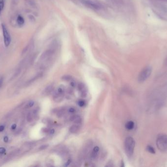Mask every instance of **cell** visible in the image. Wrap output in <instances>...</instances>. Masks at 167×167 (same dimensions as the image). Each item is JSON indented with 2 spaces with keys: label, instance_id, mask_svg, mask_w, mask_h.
Here are the masks:
<instances>
[{
  "label": "cell",
  "instance_id": "1",
  "mask_svg": "<svg viewBox=\"0 0 167 167\" xmlns=\"http://www.w3.org/2000/svg\"><path fill=\"white\" fill-rule=\"evenodd\" d=\"M135 146V142L134 139L132 137H128L126 138L125 143V150L126 153L128 157H131L134 152V150Z\"/></svg>",
  "mask_w": 167,
  "mask_h": 167
},
{
  "label": "cell",
  "instance_id": "2",
  "mask_svg": "<svg viewBox=\"0 0 167 167\" xmlns=\"http://www.w3.org/2000/svg\"><path fill=\"white\" fill-rule=\"evenodd\" d=\"M156 146L159 150L161 151H167V135L160 134L156 139Z\"/></svg>",
  "mask_w": 167,
  "mask_h": 167
},
{
  "label": "cell",
  "instance_id": "3",
  "mask_svg": "<svg viewBox=\"0 0 167 167\" xmlns=\"http://www.w3.org/2000/svg\"><path fill=\"white\" fill-rule=\"evenodd\" d=\"M152 68L150 66H147L143 69L138 76V82L140 83H142L146 80L150 76Z\"/></svg>",
  "mask_w": 167,
  "mask_h": 167
},
{
  "label": "cell",
  "instance_id": "4",
  "mask_svg": "<svg viewBox=\"0 0 167 167\" xmlns=\"http://www.w3.org/2000/svg\"><path fill=\"white\" fill-rule=\"evenodd\" d=\"M80 2L86 7L93 10H99L101 6L98 4L92 1V0H79Z\"/></svg>",
  "mask_w": 167,
  "mask_h": 167
},
{
  "label": "cell",
  "instance_id": "5",
  "mask_svg": "<svg viewBox=\"0 0 167 167\" xmlns=\"http://www.w3.org/2000/svg\"><path fill=\"white\" fill-rule=\"evenodd\" d=\"M2 30L3 33V36L4 38V43L6 47H8L11 42V38L10 34L8 31V30L7 29L6 26L4 24L2 25Z\"/></svg>",
  "mask_w": 167,
  "mask_h": 167
},
{
  "label": "cell",
  "instance_id": "6",
  "mask_svg": "<svg viewBox=\"0 0 167 167\" xmlns=\"http://www.w3.org/2000/svg\"><path fill=\"white\" fill-rule=\"evenodd\" d=\"M78 89L82 97H86L88 94V91L86 85L83 83H80L78 85Z\"/></svg>",
  "mask_w": 167,
  "mask_h": 167
},
{
  "label": "cell",
  "instance_id": "7",
  "mask_svg": "<svg viewBox=\"0 0 167 167\" xmlns=\"http://www.w3.org/2000/svg\"><path fill=\"white\" fill-rule=\"evenodd\" d=\"M70 120L71 122H72L73 123H74L75 124H80L82 121V119H81V117L78 116V115L72 116L70 118Z\"/></svg>",
  "mask_w": 167,
  "mask_h": 167
},
{
  "label": "cell",
  "instance_id": "8",
  "mask_svg": "<svg viewBox=\"0 0 167 167\" xmlns=\"http://www.w3.org/2000/svg\"><path fill=\"white\" fill-rule=\"evenodd\" d=\"M99 150H100L99 147L98 146H96L93 148L92 151V153H91V158L94 159L97 157V156L98 154Z\"/></svg>",
  "mask_w": 167,
  "mask_h": 167
},
{
  "label": "cell",
  "instance_id": "9",
  "mask_svg": "<svg viewBox=\"0 0 167 167\" xmlns=\"http://www.w3.org/2000/svg\"><path fill=\"white\" fill-rule=\"evenodd\" d=\"M54 86L53 85H50L48 86H47L44 90L43 92V94L44 95H47L49 94L53 90Z\"/></svg>",
  "mask_w": 167,
  "mask_h": 167
},
{
  "label": "cell",
  "instance_id": "10",
  "mask_svg": "<svg viewBox=\"0 0 167 167\" xmlns=\"http://www.w3.org/2000/svg\"><path fill=\"white\" fill-rule=\"evenodd\" d=\"M43 76V73H40L38 74H37L36 76H35V77H34L33 78H32L31 79H30L29 80H28L27 82H26V85H29L31 83H32V82H33L34 81H35V80H36L37 79H39L40 78H41L42 76Z\"/></svg>",
  "mask_w": 167,
  "mask_h": 167
},
{
  "label": "cell",
  "instance_id": "11",
  "mask_svg": "<svg viewBox=\"0 0 167 167\" xmlns=\"http://www.w3.org/2000/svg\"><path fill=\"white\" fill-rule=\"evenodd\" d=\"M79 127L77 125H74L72 126L70 128V131L72 133H76L79 130Z\"/></svg>",
  "mask_w": 167,
  "mask_h": 167
},
{
  "label": "cell",
  "instance_id": "12",
  "mask_svg": "<svg viewBox=\"0 0 167 167\" xmlns=\"http://www.w3.org/2000/svg\"><path fill=\"white\" fill-rule=\"evenodd\" d=\"M125 127L128 130H132L134 127V123L133 121H129L126 124Z\"/></svg>",
  "mask_w": 167,
  "mask_h": 167
},
{
  "label": "cell",
  "instance_id": "13",
  "mask_svg": "<svg viewBox=\"0 0 167 167\" xmlns=\"http://www.w3.org/2000/svg\"><path fill=\"white\" fill-rule=\"evenodd\" d=\"M17 22L19 26H23L25 23V20L24 18L22 16L19 15L17 19Z\"/></svg>",
  "mask_w": 167,
  "mask_h": 167
},
{
  "label": "cell",
  "instance_id": "14",
  "mask_svg": "<svg viewBox=\"0 0 167 167\" xmlns=\"http://www.w3.org/2000/svg\"><path fill=\"white\" fill-rule=\"evenodd\" d=\"M146 149H147V150L148 152H150V153H151L152 154H154L155 153V150H154V148L152 147H151V146H149V145L147 147Z\"/></svg>",
  "mask_w": 167,
  "mask_h": 167
},
{
  "label": "cell",
  "instance_id": "15",
  "mask_svg": "<svg viewBox=\"0 0 167 167\" xmlns=\"http://www.w3.org/2000/svg\"><path fill=\"white\" fill-rule=\"evenodd\" d=\"M6 0H0V14L4 8Z\"/></svg>",
  "mask_w": 167,
  "mask_h": 167
},
{
  "label": "cell",
  "instance_id": "16",
  "mask_svg": "<svg viewBox=\"0 0 167 167\" xmlns=\"http://www.w3.org/2000/svg\"><path fill=\"white\" fill-rule=\"evenodd\" d=\"M21 69H18V70H17V71L16 72V73H15L14 74V75L13 76V77H12V78L11 79L12 80V79H13L14 78H16L17 77H18V76L20 75V73H21Z\"/></svg>",
  "mask_w": 167,
  "mask_h": 167
},
{
  "label": "cell",
  "instance_id": "17",
  "mask_svg": "<svg viewBox=\"0 0 167 167\" xmlns=\"http://www.w3.org/2000/svg\"><path fill=\"white\" fill-rule=\"evenodd\" d=\"M63 80H66V81H70L72 79V77L70 76H68V75H66L62 77V78Z\"/></svg>",
  "mask_w": 167,
  "mask_h": 167
},
{
  "label": "cell",
  "instance_id": "18",
  "mask_svg": "<svg viewBox=\"0 0 167 167\" xmlns=\"http://www.w3.org/2000/svg\"><path fill=\"white\" fill-rule=\"evenodd\" d=\"M78 105L80 107H83V106H84L85 105L86 103H85V101L84 100H80L78 102Z\"/></svg>",
  "mask_w": 167,
  "mask_h": 167
},
{
  "label": "cell",
  "instance_id": "19",
  "mask_svg": "<svg viewBox=\"0 0 167 167\" xmlns=\"http://www.w3.org/2000/svg\"><path fill=\"white\" fill-rule=\"evenodd\" d=\"M27 121L28 122H31L32 121V115L30 113H28L27 115Z\"/></svg>",
  "mask_w": 167,
  "mask_h": 167
},
{
  "label": "cell",
  "instance_id": "20",
  "mask_svg": "<svg viewBox=\"0 0 167 167\" xmlns=\"http://www.w3.org/2000/svg\"><path fill=\"white\" fill-rule=\"evenodd\" d=\"M75 111H76L75 109L73 108V107H70L68 110L69 112L70 113H74L75 112Z\"/></svg>",
  "mask_w": 167,
  "mask_h": 167
},
{
  "label": "cell",
  "instance_id": "21",
  "mask_svg": "<svg viewBox=\"0 0 167 167\" xmlns=\"http://www.w3.org/2000/svg\"><path fill=\"white\" fill-rule=\"evenodd\" d=\"M34 101L33 100H30L29 101V102L27 104V107H31L34 105Z\"/></svg>",
  "mask_w": 167,
  "mask_h": 167
},
{
  "label": "cell",
  "instance_id": "22",
  "mask_svg": "<svg viewBox=\"0 0 167 167\" xmlns=\"http://www.w3.org/2000/svg\"><path fill=\"white\" fill-rule=\"evenodd\" d=\"M6 152V149L4 147H0V153L3 154Z\"/></svg>",
  "mask_w": 167,
  "mask_h": 167
},
{
  "label": "cell",
  "instance_id": "23",
  "mask_svg": "<svg viewBox=\"0 0 167 167\" xmlns=\"http://www.w3.org/2000/svg\"><path fill=\"white\" fill-rule=\"evenodd\" d=\"M70 85H71V86L72 87H73V88L75 87L76 86V83H75V82L74 81H73V80L71 81V82H70Z\"/></svg>",
  "mask_w": 167,
  "mask_h": 167
},
{
  "label": "cell",
  "instance_id": "24",
  "mask_svg": "<svg viewBox=\"0 0 167 167\" xmlns=\"http://www.w3.org/2000/svg\"><path fill=\"white\" fill-rule=\"evenodd\" d=\"M48 147V145H43V146H42L41 147H40V149H44L46 148H47V147Z\"/></svg>",
  "mask_w": 167,
  "mask_h": 167
},
{
  "label": "cell",
  "instance_id": "25",
  "mask_svg": "<svg viewBox=\"0 0 167 167\" xmlns=\"http://www.w3.org/2000/svg\"><path fill=\"white\" fill-rule=\"evenodd\" d=\"M4 141L5 142L7 143L9 141V138L7 136H5L4 138Z\"/></svg>",
  "mask_w": 167,
  "mask_h": 167
},
{
  "label": "cell",
  "instance_id": "26",
  "mask_svg": "<svg viewBox=\"0 0 167 167\" xmlns=\"http://www.w3.org/2000/svg\"><path fill=\"white\" fill-rule=\"evenodd\" d=\"M5 129V127L3 126H0V132H2Z\"/></svg>",
  "mask_w": 167,
  "mask_h": 167
},
{
  "label": "cell",
  "instance_id": "27",
  "mask_svg": "<svg viewBox=\"0 0 167 167\" xmlns=\"http://www.w3.org/2000/svg\"><path fill=\"white\" fill-rule=\"evenodd\" d=\"M70 163H71V160H69L68 161V162H67L66 163V165H65V166H69Z\"/></svg>",
  "mask_w": 167,
  "mask_h": 167
},
{
  "label": "cell",
  "instance_id": "28",
  "mask_svg": "<svg viewBox=\"0 0 167 167\" xmlns=\"http://www.w3.org/2000/svg\"><path fill=\"white\" fill-rule=\"evenodd\" d=\"M16 124H13L12 126V127H11V128L12 129H15L16 128Z\"/></svg>",
  "mask_w": 167,
  "mask_h": 167
},
{
  "label": "cell",
  "instance_id": "29",
  "mask_svg": "<svg viewBox=\"0 0 167 167\" xmlns=\"http://www.w3.org/2000/svg\"><path fill=\"white\" fill-rule=\"evenodd\" d=\"M54 133V129H51L50 131V134H53Z\"/></svg>",
  "mask_w": 167,
  "mask_h": 167
},
{
  "label": "cell",
  "instance_id": "30",
  "mask_svg": "<svg viewBox=\"0 0 167 167\" xmlns=\"http://www.w3.org/2000/svg\"><path fill=\"white\" fill-rule=\"evenodd\" d=\"M1 85H2V82H1V81H0V87H1Z\"/></svg>",
  "mask_w": 167,
  "mask_h": 167
},
{
  "label": "cell",
  "instance_id": "31",
  "mask_svg": "<svg viewBox=\"0 0 167 167\" xmlns=\"http://www.w3.org/2000/svg\"><path fill=\"white\" fill-rule=\"evenodd\" d=\"M14 1L15 2H16V1H18V0H14Z\"/></svg>",
  "mask_w": 167,
  "mask_h": 167
},
{
  "label": "cell",
  "instance_id": "32",
  "mask_svg": "<svg viewBox=\"0 0 167 167\" xmlns=\"http://www.w3.org/2000/svg\"><path fill=\"white\" fill-rule=\"evenodd\" d=\"M165 1H167V0H165Z\"/></svg>",
  "mask_w": 167,
  "mask_h": 167
}]
</instances>
